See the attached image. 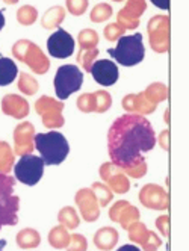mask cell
<instances>
[{
	"label": "cell",
	"mask_w": 189,
	"mask_h": 251,
	"mask_svg": "<svg viewBox=\"0 0 189 251\" xmlns=\"http://www.w3.org/2000/svg\"><path fill=\"white\" fill-rule=\"evenodd\" d=\"M3 2H6V3H9V5H12V3H17L19 0H3Z\"/></svg>",
	"instance_id": "obj_36"
},
{
	"label": "cell",
	"mask_w": 189,
	"mask_h": 251,
	"mask_svg": "<svg viewBox=\"0 0 189 251\" xmlns=\"http://www.w3.org/2000/svg\"><path fill=\"white\" fill-rule=\"evenodd\" d=\"M145 9L144 0H129L127 6L118 14V22L124 29H135L140 25V15Z\"/></svg>",
	"instance_id": "obj_11"
},
{
	"label": "cell",
	"mask_w": 189,
	"mask_h": 251,
	"mask_svg": "<svg viewBox=\"0 0 189 251\" xmlns=\"http://www.w3.org/2000/svg\"><path fill=\"white\" fill-rule=\"evenodd\" d=\"M48 242L55 248H65L70 244V235L65 231L64 227H55L48 235Z\"/></svg>",
	"instance_id": "obj_20"
},
{
	"label": "cell",
	"mask_w": 189,
	"mask_h": 251,
	"mask_svg": "<svg viewBox=\"0 0 189 251\" xmlns=\"http://www.w3.org/2000/svg\"><path fill=\"white\" fill-rule=\"evenodd\" d=\"M59 221L68 228H76L80 224L77 213L73 207H64L59 213Z\"/></svg>",
	"instance_id": "obj_22"
},
{
	"label": "cell",
	"mask_w": 189,
	"mask_h": 251,
	"mask_svg": "<svg viewBox=\"0 0 189 251\" xmlns=\"http://www.w3.org/2000/svg\"><path fill=\"white\" fill-rule=\"evenodd\" d=\"M123 30L124 29H119L118 25H109L105 30V37L111 41L114 40H118V38H121V35H123Z\"/></svg>",
	"instance_id": "obj_30"
},
{
	"label": "cell",
	"mask_w": 189,
	"mask_h": 251,
	"mask_svg": "<svg viewBox=\"0 0 189 251\" xmlns=\"http://www.w3.org/2000/svg\"><path fill=\"white\" fill-rule=\"evenodd\" d=\"M101 176L105 177V180L111 185V188L118 192V194H123L126 191H129V182H127V178L121 174V173H118V171H111V168L106 165V167H103L101 170Z\"/></svg>",
	"instance_id": "obj_16"
},
{
	"label": "cell",
	"mask_w": 189,
	"mask_h": 251,
	"mask_svg": "<svg viewBox=\"0 0 189 251\" xmlns=\"http://www.w3.org/2000/svg\"><path fill=\"white\" fill-rule=\"evenodd\" d=\"M109 55L119 64L124 67H133L140 64L144 59V44H142V35L138 32L129 37L118 38L117 49H109Z\"/></svg>",
	"instance_id": "obj_3"
},
{
	"label": "cell",
	"mask_w": 189,
	"mask_h": 251,
	"mask_svg": "<svg viewBox=\"0 0 189 251\" xmlns=\"http://www.w3.org/2000/svg\"><path fill=\"white\" fill-rule=\"evenodd\" d=\"M88 5V0H67V8L71 14L74 15H80L85 12Z\"/></svg>",
	"instance_id": "obj_27"
},
{
	"label": "cell",
	"mask_w": 189,
	"mask_h": 251,
	"mask_svg": "<svg viewBox=\"0 0 189 251\" xmlns=\"http://www.w3.org/2000/svg\"><path fill=\"white\" fill-rule=\"evenodd\" d=\"M111 218L112 220H118L121 223V226L126 228L130 227L132 223H136L140 218V212L136 210L135 207L129 206V203L119 201L117 203L112 209H111Z\"/></svg>",
	"instance_id": "obj_15"
},
{
	"label": "cell",
	"mask_w": 189,
	"mask_h": 251,
	"mask_svg": "<svg viewBox=\"0 0 189 251\" xmlns=\"http://www.w3.org/2000/svg\"><path fill=\"white\" fill-rule=\"evenodd\" d=\"M17 244H19L22 248H33V247H38L40 244V235L32 228H26L22 230L17 236Z\"/></svg>",
	"instance_id": "obj_19"
},
{
	"label": "cell",
	"mask_w": 189,
	"mask_h": 251,
	"mask_svg": "<svg viewBox=\"0 0 189 251\" xmlns=\"http://www.w3.org/2000/svg\"><path fill=\"white\" fill-rule=\"evenodd\" d=\"M117 242H118V231L112 227L100 228L94 236V244L100 250H112Z\"/></svg>",
	"instance_id": "obj_17"
},
{
	"label": "cell",
	"mask_w": 189,
	"mask_h": 251,
	"mask_svg": "<svg viewBox=\"0 0 189 251\" xmlns=\"http://www.w3.org/2000/svg\"><path fill=\"white\" fill-rule=\"evenodd\" d=\"M117 251H141V250L135 245H124V247H119Z\"/></svg>",
	"instance_id": "obj_33"
},
{
	"label": "cell",
	"mask_w": 189,
	"mask_h": 251,
	"mask_svg": "<svg viewBox=\"0 0 189 251\" xmlns=\"http://www.w3.org/2000/svg\"><path fill=\"white\" fill-rule=\"evenodd\" d=\"M141 201L147 207L162 210L168 207V195L156 185H147L141 191Z\"/></svg>",
	"instance_id": "obj_12"
},
{
	"label": "cell",
	"mask_w": 189,
	"mask_h": 251,
	"mask_svg": "<svg viewBox=\"0 0 189 251\" xmlns=\"http://www.w3.org/2000/svg\"><path fill=\"white\" fill-rule=\"evenodd\" d=\"M83 83V73L77 65L67 64L61 65L55 76V91L59 100H65L77 89H80Z\"/></svg>",
	"instance_id": "obj_5"
},
{
	"label": "cell",
	"mask_w": 189,
	"mask_h": 251,
	"mask_svg": "<svg viewBox=\"0 0 189 251\" xmlns=\"http://www.w3.org/2000/svg\"><path fill=\"white\" fill-rule=\"evenodd\" d=\"M17 19L22 25H32L37 20V11L32 6H23L19 12H17Z\"/></svg>",
	"instance_id": "obj_24"
},
{
	"label": "cell",
	"mask_w": 189,
	"mask_h": 251,
	"mask_svg": "<svg viewBox=\"0 0 189 251\" xmlns=\"http://www.w3.org/2000/svg\"><path fill=\"white\" fill-rule=\"evenodd\" d=\"M47 50L53 58H58V59L70 58L74 51V40L71 35L65 32L64 29H58L48 37Z\"/></svg>",
	"instance_id": "obj_8"
},
{
	"label": "cell",
	"mask_w": 189,
	"mask_h": 251,
	"mask_svg": "<svg viewBox=\"0 0 189 251\" xmlns=\"http://www.w3.org/2000/svg\"><path fill=\"white\" fill-rule=\"evenodd\" d=\"M3 26H5V17H3V12L0 11V30L3 29Z\"/></svg>",
	"instance_id": "obj_34"
},
{
	"label": "cell",
	"mask_w": 189,
	"mask_h": 251,
	"mask_svg": "<svg viewBox=\"0 0 189 251\" xmlns=\"http://www.w3.org/2000/svg\"><path fill=\"white\" fill-rule=\"evenodd\" d=\"M151 3L161 9H169V0H151Z\"/></svg>",
	"instance_id": "obj_32"
},
{
	"label": "cell",
	"mask_w": 189,
	"mask_h": 251,
	"mask_svg": "<svg viewBox=\"0 0 189 251\" xmlns=\"http://www.w3.org/2000/svg\"><path fill=\"white\" fill-rule=\"evenodd\" d=\"M156 146L151 124L140 115H126L115 121L109 132V156L112 162L133 177L145 173L142 154Z\"/></svg>",
	"instance_id": "obj_1"
},
{
	"label": "cell",
	"mask_w": 189,
	"mask_h": 251,
	"mask_svg": "<svg viewBox=\"0 0 189 251\" xmlns=\"http://www.w3.org/2000/svg\"><path fill=\"white\" fill-rule=\"evenodd\" d=\"M68 251H85L87 250V241L80 235H74L71 239V244H68Z\"/></svg>",
	"instance_id": "obj_29"
},
{
	"label": "cell",
	"mask_w": 189,
	"mask_h": 251,
	"mask_svg": "<svg viewBox=\"0 0 189 251\" xmlns=\"http://www.w3.org/2000/svg\"><path fill=\"white\" fill-rule=\"evenodd\" d=\"M35 147L41 154L44 165H59L70 151L68 141L59 132L38 133L35 136Z\"/></svg>",
	"instance_id": "obj_2"
},
{
	"label": "cell",
	"mask_w": 189,
	"mask_h": 251,
	"mask_svg": "<svg viewBox=\"0 0 189 251\" xmlns=\"http://www.w3.org/2000/svg\"><path fill=\"white\" fill-rule=\"evenodd\" d=\"M93 191H94V194L98 197V200H100L101 206H106V204L111 201V199H112L111 191H109L106 186L100 185V183H95V185H94V188H93Z\"/></svg>",
	"instance_id": "obj_26"
},
{
	"label": "cell",
	"mask_w": 189,
	"mask_h": 251,
	"mask_svg": "<svg viewBox=\"0 0 189 251\" xmlns=\"http://www.w3.org/2000/svg\"><path fill=\"white\" fill-rule=\"evenodd\" d=\"M20 86H22L23 91L27 93V94H33V93L37 91V82L33 80L30 76H27V75H22Z\"/></svg>",
	"instance_id": "obj_28"
},
{
	"label": "cell",
	"mask_w": 189,
	"mask_h": 251,
	"mask_svg": "<svg viewBox=\"0 0 189 251\" xmlns=\"http://www.w3.org/2000/svg\"><path fill=\"white\" fill-rule=\"evenodd\" d=\"M19 68L17 64L9 58H0V86L9 85L15 80Z\"/></svg>",
	"instance_id": "obj_18"
},
{
	"label": "cell",
	"mask_w": 189,
	"mask_h": 251,
	"mask_svg": "<svg viewBox=\"0 0 189 251\" xmlns=\"http://www.w3.org/2000/svg\"><path fill=\"white\" fill-rule=\"evenodd\" d=\"M90 71H91L94 80L103 86L114 85L118 80V75H119L118 67L109 59H101V61L93 62Z\"/></svg>",
	"instance_id": "obj_10"
},
{
	"label": "cell",
	"mask_w": 189,
	"mask_h": 251,
	"mask_svg": "<svg viewBox=\"0 0 189 251\" xmlns=\"http://www.w3.org/2000/svg\"><path fill=\"white\" fill-rule=\"evenodd\" d=\"M79 41H80V46H82V49H93L95 44H97V41H98V37H97V33L94 32V30H90V29H87V30H83L82 33H80V37H79Z\"/></svg>",
	"instance_id": "obj_25"
},
{
	"label": "cell",
	"mask_w": 189,
	"mask_h": 251,
	"mask_svg": "<svg viewBox=\"0 0 189 251\" xmlns=\"http://www.w3.org/2000/svg\"><path fill=\"white\" fill-rule=\"evenodd\" d=\"M76 201L82 210L83 218L87 221H95L98 218V209H97V203H95V197L91 191L83 189V191L77 192Z\"/></svg>",
	"instance_id": "obj_14"
},
{
	"label": "cell",
	"mask_w": 189,
	"mask_h": 251,
	"mask_svg": "<svg viewBox=\"0 0 189 251\" xmlns=\"http://www.w3.org/2000/svg\"><path fill=\"white\" fill-rule=\"evenodd\" d=\"M168 221H169L168 217H161V218H158V227H159V230L162 231V235H164V236L168 235Z\"/></svg>",
	"instance_id": "obj_31"
},
{
	"label": "cell",
	"mask_w": 189,
	"mask_h": 251,
	"mask_svg": "<svg viewBox=\"0 0 189 251\" xmlns=\"http://www.w3.org/2000/svg\"><path fill=\"white\" fill-rule=\"evenodd\" d=\"M168 25H169L168 17H162V15L154 17L148 23L151 47L159 53L168 50Z\"/></svg>",
	"instance_id": "obj_9"
},
{
	"label": "cell",
	"mask_w": 189,
	"mask_h": 251,
	"mask_svg": "<svg viewBox=\"0 0 189 251\" xmlns=\"http://www.w3.org/2000/svg\"><path fill=\"white\" fill-rule=\"evenodd\" d=\"M14 55L19 58L20 61L26 62L27 65H30V68L35 71V73H46L48 70V61L47 58L43 55V51L30 41H20L17 43L12 49Z\"/></svg>",
	"instance_id": "obj_7"
},
{
	"label": "cell",
	"mask_w": 189,
	"mask_h": 251,
	"mask_svg": "<svg viewBox=\"0 0 189 251\" xmlns=\"http://www.w3.org/2000/svg\"><path fill=\"white\" fill-rule=\"evenodd\" d=\"M14 173L17 180L27 185V186H33L37 185L41 177L44 174V162L43 159L33 154H23L19 162L14 167Z\"/></svg>",
	"instance_id": "obj_6"
},
{
	"label": "cell",
	"mask_w": 189,
	"mask_h": 251,
	"mask_svg": "<svg viewBox=\"0 0 189 251\" xmlns=\"http://www.w3.org/2000/svg\"><path fill=\"white\" fill-rule=\"evenodd\" d=\"M14 189V178L5 174H0V228L2 226H15L19 218L20 199L12 195Z\"/></svg>",
	"instance_id": "obj_4"
},
{
	"label": "cell",
	"mask_w": 189,
	"mask_h": 251,
	"mask_svg": "<svg viewBox=\"0 0 189 251\" xmlns=\"http://www.w3.org/2000/svg\"><path fill=\"white\" fill-rule=\"evenodd\" d=\"M3 247H6V241L5 239L0 241V251H3Z\"/></svg>",
	"instance_id": "obj_35"
},
{
	"label": "cell",
	"mask_w": 189,
	"mask_h": 251,
	"mask_svg": "<svg viewBox=\"0 0 189 251\" xmlns=\"http://www.w3.org/2000/svg\"><path fill=\"white\" fill-rule=\"evenodd\" d=\"M111 14H112V9H111L109 5H106V3H100V5H97V6L93 9V12H91V20L95 22V23L105 22V20H108L109 17H111Z\"/></svg>",
	"instance_id": "obj_23"
},
{
	"label": "cell",
	"mask_w": 189,
	"mask_h": 251,
	"mask_svg": "<svg viewBox=\"0 0 189 251\" xmlns=\"http://www.w3.org/2000/svg\"><path fill=\"white\" fill-rule=\"evenodd\" d=\"M64 15H65V11L62 8H53V9H50L46 12L44 15V19H43V26L44 27H53V26H58L62 19H64Z\"/></svg>",
	"instance_id": "obj_21"
},
{
	"label": "cell",
	"mask_w": 189,
	"mask_h": 251,
	"mask_svg": "<svg viewBox=\"0 0 189 251\" xmlns=\"http://www.w3.org/2000/svg\"><path fill=\"white\" fill-rule=\"evenodd\" d=\"M130 228V239L132 241H136L144 245L145 251H156L158 247L161 245V239L154 235L151 231H147V228L142 226V224H133Z\"/></svg>",
	"instance_id": "obj_13"
}]
</instances>
